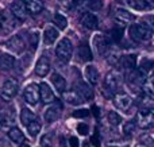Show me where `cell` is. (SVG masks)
<instances>
[{
	"label": "cell",
	"instance_id": "obj_26",
	"mask_svg": "<svg viewBox=\"0 0 154 147\" xmlns=\"http://www.w3.org/2000/svg\"><path fill=\"white\" fill-rule=\"evenodd\" d=\"M35 115H34V112L32 111H30L29 108H23L22 110V112H20V123L23 124V126H29L31 122H34L35 120Z\"/></svg>",
	"mask_w": 154,
	"mask_h": 147
},
{
	"label": "cell",
	"instance_id": "obj_9",
	"mask_svg": "<svg viewBox=\"0 0 154 147\" xmlns=\"http://www.w3.org/2000/svg\"><path fill=\"white\" fill-rule=\"evenodd\" d=\"M114 104L118 110L127 112V111L130 110V107L133 105V99L126 93H118V94H115V97H114Z\"/></svg>",
	"mask_w": 154,
	"mask_h": 147
},
{
	"label": "cell",
	"instance_id": "obj_42",
	"mask_svg": "<svg viewBox=\"0 0 154 147\" xmlns=\"http://www.w3.org/2000/svg\"><path fill=\"white\" fill-rule=\"evenodd\" d=\"M145 2V8L147 10H153L154 8V0H143Z\"/></svg>",
	"mask_w": 154,
	"mask_h": 147
},
{
	"label": "cell",
	"instance_id": "obj_27",
	"mask_svg": "<svg viewBox=\"0 0 154 147\" xmlns=\"http://www.w3.org/2000/svg\"><path fill=\"white\" fill-rule=\"evenodd\" d=\"M8 138H10L14 143H22L24 140L23 132H22L18 127H12V128L8 130Z\"/></svg>",
	"mask_w": 154,
	"mask_h": 147
},
{
	"label": "cell",
	"instance_id": "obj_29",
	"mask_svg": "<svg viewBox=\"0 0 154 147\" xmlns=\"http://www.w3.org/2000/svg\"><path fill=\"white\" fill-rule=\"evenodd\" d=\"M107 122H108V124L111 127H118L120 124V122H122V118H120L115 111H111V112H108V115H107Z\"/></svg>",
	"mask_w": 154,
	"mask_h": 147
},
{
	"label": "cell",
	"instance_id": "obj_2",
	"mask_svg": "<svg viewBox=\"0 0 154 147\" xmlns=\"http://www.w3.org/2000/svg\"><path fill=\"white\" fill-rule=\"evenodd\" d=\"M57 58L62 62H69L73 56V45L69 38H62L56 47Z\"/></svg>",
	"mask_w": 154,
	"mask_h": 147
},
{
	"label": "cell",
	"instance_id": "obj_21",
	"mask_svg": "<svg viewBox=\"0 0 154 147\" xmlns=\"http://www.w3.org/2000/svg\"><path fill=\"white\" fill-rule=\"evenodd\" d=\"M77 57L81 62H91L92 61V51H91L89 46L88 45H80L79 49H77Z\"/></svg>",
	"mask_w": 154,
	"mask_h": 147
},
{
	"label": "cell",
	"instance_id": "obj_7",
	"mask_svg": "<svg viewBox=\"0 0 154 147\" xmlns=\"http://www.w3.org/2000/svg\"><path fill=\"white\" fill-rule=\"evenodd\" d=\"M137 124L141 128H149L154 124V113L149 110H141L137 115Z\"/></svg>",
	"mask_w": 154,
	"mask_h": 147
},
{
	"label": "cell",
	"instance_id": "obj_3",
	"mask_svg": "<svg viewBox=\"0 0 154 147\" xmlns=\"http://www.w3.org/2000/svg\"><path fill=\"white\" fill-rule=\"evenodd\" d=\"M126 77H127V82L134 91H138L141 89L142 91V86L145 85L146 82V76H145V72L142 69H134L131 72L126 73Z\"/></svg>",
	"mask_w": 154,
	"mask_h": 147
},
{
	"label": "cell",
	"instance_id": "obj_14",
	"mask_svg": "<svg viewBox=\"0 0 154 147\" xmlns=\"http://www.w3.org/2000/svg\"><path fill=\"white\" fill-rule=\"evenodd\" d=\"M11 12H12V16L18 19H26L27 16V10L26 5H24L23 0H15V2L11 4Z\"/></svg>",
	"mask_w": 154,
	"mask_h": 147
},
{
	"label": "cell",
	"instance_id": "obj_41",
	"mask_svg": "<svg viewBox=\"0 0 154 147\" xmlns=\"http://www.w3.org/2000/svg\"><path fill=\"white\" fill-rule=\"evenodd\" d=\"M69 146L70 147H79L80 146V142L76 136H70L69 138Z\"/></svg>",
	"mask_w": 154,
	"mask_h": 147
},
{
	"label": "cell",
	"instance_id": "obj_8",
	"mask_svg": "<svg viewBox=\"0 0 154 147\" xmlns=\"http://www.w3.org/2000/svg\"><path fill=\"white\" fill-rule=\"evenodd\" d=\"M4 46L11 53L19 54L24 50V40H23V38L19 37V35H12V37L4 43Z\"/></svg>",
	"mask_w": 154,
	"mask_h": 147
},
{
	"label": "cell",
	"instance_id": "obj_10",
	"mask_svg": "<svg viewBox=\"0 0 154 147\" xmlns=\"http://www.w3.org/2000/svg\"><path fill=\"white\" fill-rule=\"evenodd\" d=\"M114 18L119 24H128L134 20V15L123 7H116L114 10Z\"/></svg>",
	"mask_w": 154,
	"mask_h": 147
},
{
	"label": "cell",
	"instance_id": "obj_24",
	"mask_svg": "<svg viewBox=\"0 0 154 147\" xmlns=\"http://www.w3.org/2000/svg\"><path fill=\"white\" fill-rule=\"evenodd\" d=\"M51 84L54 85V88L60 92V93H64L65 88H66V81L62 77L60 73H53L51 74Z\"/></svg>",
	"mask_w": 154,
	"mask_h": 147
},
{
	"label": "cell",
	"instance_id": "obj_35",
	"mask_svg": "<svg viewBox=\"0 0 154 147\" xmlns=\"http://www.w3.org/2000/svg\"><path fill=\"white\" fill-rule=\"evenodd\" d=\"M29 42H30V46H31V49H37V45H38V31L35 30V31H30L29 34Z\"/></svg>",
	"mask_w": 154,
	"mask_h": 147
},
{
	"label": "cell",
	"instance_id": "obj_16",
	"mask_svg": "<svg viewBox=\"0 0 154 147\" xmlns=\"http://www.w3.org/2000/svg\"><path fill=\"white\" fill-rule=\"evenodd\" d=\"M64 100L68 103V104L73 105V107H79V105H81L82 103L85 101V100L80 96L79 92L75 91V89L68 91V92H64Z\"/></svg>",
	"mask_w": 154,
	"mask_h": 147
},
{
	"label": "cell",
	"instance_id": "obj_34",
	"mask_svg": "<svg viewBox=\"0 0 154 147\" xmlns=\"http://www.w3.org/2000/svg\"><path fill=\"white\" fill-rule=\"evenodd\" d=\"M135 122H126L125 124H123V132H125L126 135H133L134 131H135Z\"/></svg>",
	"mask_w": 154,
	"mask_h": 147
},
{
	"label": "cell",
	"instance_id": "obj_44",
	"mask_svg": "<svg viewBox=\"0 0 154 147\" xmlns=\"http://www.w3.org/2000/svg\"><path fill=\"white\" fill-rule=\"evenodd\" d=\"M19 147H30L29 145H27V143H22V145L20 146H19Z\"/></svg>",
	"mask_w": 154,
	"mask_h": 147
},
{
	"label": "cell",
	"instance_id": "obj_40",
	"mask_svg": "<svg viewBox=\"0 0 154 147\" xmlns=\"http://www.w3.org/2000/svg\"><path fill=\"white\" fill-rule=\"evenodd\" d=\"M8 124V118L4 115V113L0 112V130L2 128H5Z\"/></svg>",
	"mask_w": 154,
	"mask_h": 147
},
{
	"label": "cell",
	"instance_id": "obj_20",
	"mask_svg": "<svg viewBox=\"0 0 154 147\" xmlns=\"http://www.w3.org/2000/svg\"><path fill=\"white\" fill-rule=\"evenodd\" d=\"M26 10L31 15H37L43 10V2L42 0H23Z\"/></svg>",
	"mask_w": 154,
	"mask_h": 147
},
{
	"label": "cell",
	"instance_id": "obj_32",
	"mask_svg": "<svg viewBox=\"0 0 154 147\" xmlns=\"http://www.w3.org/2000/svg\"><path fill=\"white\" fill-rule=\"evenodd\" d=\"M53 134L51 132H49V134H45L42 136V139H41V146L42 147H53V143H54V140H53Z\"/></svg>",
	"mask_w": 154,
	"mask_h": 147
},
{
	"label": "cell",
	"instance_id": "obj_31",
	"mask_svg": "<svg viewBox=\"0 0 154 147\" xmlns=\"http://www.w3.org/2000/svg\"><path fill=\"white\" fill-rule=\"evenodd\" d=\"M85 5L92 11H99L103 8V2L101 0H85Z\"/></svg>",
	"mask_w": 154,
	"mask_h": 147
},
{
	"label": "cell",
	"instance_id": "obj_25",
	"mask_svg": "<svg viewBox=\"0 0 154 147\" xmlns=\"http://www.w3.org/2000/svg\"><path fill=\"white\" fill-rule=\"evenodd\" d=\"M14 65H15V58L12 56H8V54H2L0 56V70L8 72L14 68Z\"/></svg>",
	"mask_w": 154,
	"mask_h": 147
},
{
	"label": "cell",
	"instance_id": "obj_37",
	"mask_svg": "<svg viewBox=\"0 0 154 147\" xmlns=\"http://www.w3.org/2000/svg\"><path fill=\"white\" fill-rule=\"evenodd\" d=\"M88 131H89V127H88V124H85V123L77 124V132H79L80 135H88Z\"/></svg>",
	"mask_w": 154,
	"mask_h": 147
},
{
	"label": "cell",
	"instance_id": "obj_36",
	"mask_svg": "<svg viewBox=\"0 0 154 147\" xmlns=\"http://www.w3.org/2000/svg\"><path fill=\"white\" fill-rule=\"evenodd\" d=\"M109 38L112 39V42H119L122 39V30H118V28H114L109 31Z\"/></svg>",
	"mask_w": 154,
	"mask_h": 147
},
{
	"label": "cell",
	"instance_id": "obj_33",
	"mask_svg": "<svg viewBox=\"0 0 154 147\" xmlns=\"http://www.w3.org/2000/svg\"><path fill=\"white\" fill-rule=\"evenodd\" d=\"M126 2H127V4L130 5L131 8H134V10H137V11L145 10V2L143 0H126Z\"/></svg>",
	"mask_w": 154,
	"mask_h": 147
},
{
	"label": "cell",
	"instance_id": "obj_18",
	"mask_svg": "<svg viewBox=\"0 0 154 147\" xmlns=\"http://www.w3.org/2000/svg\"><path fill=\"white\" fill-rule=\"evenodd\" d=\"M93 45H95V49L99 56H104L108 50V42H107L104 35H96L93 38Z\"/></svg>",
	"mask_w": 154,
	"mask_h": 147
},
{
	"label": "cell",
	"instance_id": "obj_46",
	"mask_svg": "<svg viewBox=\"0 0 154 147\" xmlns=\"http://www.w3.org/2000/svg\"><path fill=\"white\" fill-rule=\"evenodd\" d=\"M141 147H145V146H141Z\"/></svg>",
	"mask_w": 154,
	"mask_h": 147
},
{
	"label": "cell",
	"instance_id": "obj_4",
	"mask_svg": "<svg viewBox=\"0 0 154 147\" xmlns=\"http://www.w3.org/2000/svg\"><path fill=\"white\" fill-rule=\"evenodd\" d=\"M122 85V76L118 72H109L104 78V88L109 92V94L116 92Z\"/></svg>",
	"mask_w": 154,
	"mask_h": 147
},
{
	"label": "cell",
	"instance_id": "obj_30",
	"mask_svg": "<svg viewBox=\"0 0 154 147\" xmlns=\"http://www.w3.org/2000/svg\"><path fill=\"white\" fill-rule=\"evenodd\" d=\"M53 20H54V24H56L60 30H65L68 27V19L65 18L64 15H61V14H56Z\"/></svg>",
	"mask_w": 154,
	"mask_h": 147
},
{
	"label": "cell",
	"instance_id": "obj_43",
	"mask_svg": "<svg viewBox=\"0 0 154 147\" xmlns=\"http://www.w3.org/2000/svg\"><path fill=\"white\" fill-rule=\"evenodd\" d=\"M92 110H93V111H95V115H96V116H97V113H100V112H97V107H93V108H92Z\"/></svg>",
	"mask_w": 154,
	"mask_h": 147
},
{
	"label": "cell",
	"instance_id": "obj_11",
	"mask_svg": "<svg viewBox=\"0 0 154 147\" xmlns=\"http://www.w3.org/2000/svg\"><path fill=\"white\" fill-rule=\"evenodd\" d=\"M39 97L45 104H49V103H53L56 100V96H54L53 89L49 86V84L46 82H41L39 84Z\"/></svg>",
	"mask_w": 154,
	"mask_h": 147
},
{
	"label": "cell",
	"instance_id": "obj_45",
	"mask_svg": "<svg viewBox=\"0 0 154 147\" xmlns=\"http://www.w3.org/2000/svg\"><path fill=\"white\" fill-rule=\"evenodd\" d=\"M3 26V20H2V16H0V27Z\"/></svg>",
	"mask_w": 154,
	"mask_h": 147
},
{
	"label": "cell",
	"instance_id": "obj_17",
	"mask_svg": "<svg viewBox=\"0 0 154 147\" xmlns=\"http://www.w3.org/2000/svg\"><path fill=\"white\" fill-rule=\"evenodd\" d=\"M84 73H85V78L88 80L89 84L96 85V84L99 82V77H100V74H99V70L95 65H87Z\"/></svg>",
	"mask_w": 154,
	"mask_h": 147
},
{
	"label": "cell",
	"instance_id": "obj_22",
	"mask_svg": "<svg viewBox=\"0 0 154 147\" xmlns=\"http://www.w3.org/2000/svg\"><path fill=\"white\" fill-rule=\"evenodd\" d=\"M76 91L80 93V96L84 100H92L93 99V91L91 88V85H88L87 82H79L76 86Z\"/></svg>",
	"mask_w": 154,
	"mask_h": 147
},
{
	"label": "cell",
	"instance_id": "obj_13",
	"mask_svg": "<svg viewBox=\"0 0 154 147\" xmlns=\"http://www.w3.org/2000/svg\"><path fill=\"white\" fill-rule=\"evenodd\" d=\"M60 115H61V105L56 103L45 111V122L46 123H54L56 120H58Z\"/></svg>",
	"mask_w": 154,
	"mask_h": 147
},
{
	"label": "cell",
	"instance_id": "obj_1",
	"mask_svg": "<svg viewBox=\"0 0 154 147\" xmlns=\"http://www.w3.org/2000/svg\"><path fill=\"white\" fill-rule=\"evenodd\" d=\"M153 35V31L143 23L139 24H131L128 27V37L133 39L134 42H145L149 40Z\"/></svg>",
	"mask_w": 154,
	"mask_h": 147
},
{
	"label": "cell",
	"instance_id": "obj_19",
	"mask_svg": "<svg viewBox=\"0 0 154 147\" xmlns=\"http://www.w3.org/2000/svg\"><path fill=\"white\" fill-rule=\"evenodd\" d=\"M119 64L120 66L123 68V70H126V73L131 72V70L135 69V65H137V57L131 56V54H128V56H123L122 58L119 59Z\"/></svg>",
	"mask_w": 154,
	"mask_h": 147
},
{
	"label": "cell",
	"instance_id": "obj_5",
	"mask_svg": "<svg viewBox=\"0 0 154 147\" xmlns=\"http://www.w3.org/2000/svg\"><path fill=\"white\" fill-rule=\"evenodd\" d=\"M23 97H24V101L29 105H37L38 101L41 100L39 85H37V84H29V85L24 88Z\"/></svg>",
	"mask_w": 154,
	"mask_h": 147
},
{
	"label": "cell",
	"instance_id": "obj_39",
	"mask_svg": "<svg viewBox=\"0 0 154 147\" xmlns=\"http://www.w3.org/2000/svg\"><path fill=\"white\" fill-rule=\"evenodd\" d=\"M91 143H92L95 147H100V138H99V132L97 130H96L95 135H93L92 138H91Z\"/></svg>",
	"mask_w": 154,
	"mask_h": 147
},
{
	"label": "cell",
	"instance_id": "obj_23",
	"mask_svg": "<svg viewBox=\"0 0 154 147\" xmlns=\"http://www.w3.org/2000/svg\"><path fill=\"white\" fill-rule=\"evenodd\" d=\"M57 38H58V31L54 27L50 26L48 28H45V31H43V42H45V45L48 46L53 45L57 40Z\"/></svg>",
	"mask_w": 154,
	"mask_h": 147
},
{
	"label": "cell",
	"instance_id": "obj_28",
	"mask_svg": "<svg viewBox=\"0 0 154 147\" xmlns=\"http://www.w3.org/2000/svg\"><path fill=\"white\" fill-rule=\"evenodd\" d=\"M41 128H42V123L39 122V119H35L34 122H31V123L27 126V131H29L30 136H32V138H35L39 134Z\"/></svg>",
	"mask_w": 154,
	"mask_h": 147
},
{
	"label": "cell",
	"instance_id": "obj_12",
	"mask_svg": "<svg viewBox=\"0 0 154 147\" xmlns=\"http://www.w3.org/2000/svg\"><path fill=\"white\" fill-rule=\"evenodd\" d=\"M49 72H50V61H49V58L46 56L39 57V59L35 64V73H37V76L45 77Z\"/></svg>",
	"mask_w": 154,
	"mask_h": 147
},
{
	"label": "cell",
	"instance_id": "obj_38",
	"mask_svg": "<svg viewBox=\"0 0 154 147\" xmlns=\"http://www.w3.org/2000/svg\"><path fill=\"white\" fill-rule=\"evenodd\" d=\"M88 115H89V111L88 110H79V111H76V112H73L75 118H87Z\"/></svg>",
	"mask_w": 154,
	"mask_h": 147
},
{
	"label": "cell",
	"instance_id": "obj_15",
	"mask_svg": "<svg viewBox=\"0 0 154 147\" xmlns=\"http://www.w3.org/2000/svg\"><path fill=\"white\" fill-rule=\"evenodd\" d=\"M80 24L87 30H96L97 28L99 22H97V18H96L93 14L85 12L84 15L81 16V19H80Z\"/></svg>",
	"mask_w": 154,
	"mask_h": 147
},
{
	"label": "cell",
	"instance_id": "obj_6",
	"mask_svg": "<svg viewBox=\"0 0 154 147\" xmlns=\"http://www.w3.org/2000/svg\"><path fill=\"white\" fill-rule=\"evenodd\" d=\"M18 82L15 80H7L4 84H3V88H2V99L4 101H10L12 100L14 97L16 96L18 93Z\"/></svg>",
	"mask_w": 154,
	"mask_h": 147
}]
</instances>
